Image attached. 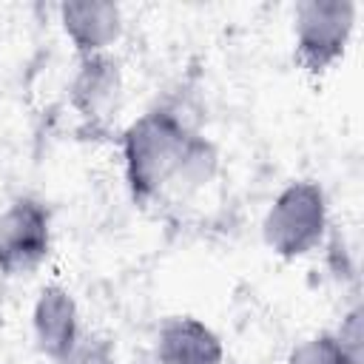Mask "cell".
<instances>
[{
	"label": "cell",
	"mask_w": 364,
	"mask_h": 364,
	"mask_svg": "<svg viewBox=\"0 0 364 364\" xmlns=\"http://www.w3.org/2000/svg\"><path fill=\"white\" fill-rule=\"evenodd\" d=\"M54 364H117V355H114L111 341L94 338V336H82L77 341V347L68 355H63L60 361H54Z\"/></svg>",
	"instance_id": "cell-10"
},
{
	"label": "cell",
	"mask_w": 364,
	"mask_h": 364,
	"mask_svg": "<svg viewBox=\"0 0 364 364\" xmlns=\"http://www.w3.org/2000/svg\"><path fill=\"white\" fill-rule=\"evenodd\" d=\"M51 253V213L34 196H17L0 213V273L31 276Z\"/></svg>",
	"instance_id": "cell-4"
},
{
	"label": "cell",
	"mask_w": 364,
	"mask_h": 364,
	"mask_svg": "<svg viewBox=\"0 0 364 364\" xmlns=\"http://www.w3.org/2000/svg\"><path fill=\"white\" fill-rule=\"evenodd\" d=\"M287 364H350V358L341 350L338 338L324 330L296 344L287 355Z\"/></svg>",
	"instance_id": "cell-9"
},
{
	"label": "cell",
	"mask_w": 364,
	"mask_h": 364,
	"mask_svg": "<svg viewBox=\"0 0 364 364\" xmlns=\"http://www.w3.org/2000/svg\"><path fill=\"white\" fill-rule=\"evenodd\" d=\"M156 364H225L222 338L193 316H171L156 333Z\"/></svg>",
	"instance_id": "cell-7"
},
{
	"label": "cell",
	"mask_w": 364,
	"mask_h": 364,
	"mask_svg": "<svg viewBox=\"0 0 364 364\" xmlns=\"http://www.w3.org/2000/svg\"><path fill=\"white\" fill-rule=\"evenodd\" d=\"M327 230V196L318 182L296 179L279 191L264 213L262 236L279 259H301L316 250Z\"/></svg>",
	"instance_id": "cell-2"
},
{
	"label": "cell",
	"mask_w": 364,
	"mask_h": 364,
	"mask_svg": "<svg viewBox=\"0 0 364 364\" xmlns=\"http://www.w3.org/2000/svg\"><path fill=\"white\" fill-rule=\"evenodd\" d=\"M196 134L199 131L179 105L148 108L125 128L122 171L128 193L136 205H151L171 191Z\"/></svg>",
	"instance_id": "cell-1"
},
{
	"label": "cell",
	"mask_w": 364,
	"mask_h": 364,
	"mask_svg": "<svg viewBox=\"0 0 364 364\" xmlns=\"http://www.w3.org/2000/svg\"><path fill=\"white\" fill-rule=\"evenodd\" d=\"M122 97V68L111 51L85 54L77 60V71L68 85L74 111L91 122L105 119L117 111Z\"/></svg>",
	"instance_id": "cell-6"
},
{
	"label": "cell",
	"mask_w": 364,
	"mask_h": 364,
	"mask_svg": "<svg viewBox=\"0 0 364 364\" xmlns=\"http://www.w3.org/2000/svg\"><path fill=\"white\" fill-rule=\"evenodd\" d=\"M358 6L353 0H304L293 14L296 63L307 74L330 71L347 51L355 31Z\"/></svg>",
	"instance_id": "cell-3"
},
{
	"label": "cell",
	"mask_w": 364,
	"mask_h": 364,
	"mask_svg": "<svg viewBox=\"0 0 364 364\" xmlns=\"http://www.w3.org/2000/svg\"><path fill=\"white\" fill-rule=\"evenodd\" d=\"M341 344V350L347 353L350 364H361V353H364V330H361V307H353L344 318L341 327L333 333Z\"/></svg>",
	"instance_id": "cell-11"
},
{
	"label": "cell",
	"mask_w": 364,
	"mask_h": 364,
	"mask_svg": "<svg viewBox=\"0 0 364 364\" xmlns=\"http://www.w3.org/2000/svg\"><path fill=\"white\" fill-rule=\"evenodd\" d=\"M60 20L80 57L108 51L125 26L117 3H63Z\"/></svg>",
	"instance_id": "cell-8"
},
{
	"label": "cell",
	"mask_w": 364,
	"mask_h": 364,
	"mask_svg": "<svg viewBox=\"0 0 364 364\" xmlns=\"http://www.w3.org/2000/svg\"><path fill=\"white\" fill-rule=\"evenodd\" d=\"M31 333L40 355L51 361H60L77 347V341L82 338L80 310L68 287L51 282L37 293V301L31 310Z\"/></svg>",
	"instance_id": "cell-5"
}]
</instances>
